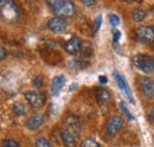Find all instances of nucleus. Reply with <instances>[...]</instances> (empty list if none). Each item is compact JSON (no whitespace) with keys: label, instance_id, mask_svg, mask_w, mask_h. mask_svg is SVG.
<instances>
[{"label":"nucleus","instance_id":"4be33fe9","mask_svg":"<svg viewBox=\"0 0 154 147\" xmlns=\"http://www.w3.org/2000/svg\"><path fill=\"white\" fill-rule=\"evenodd\" d=\"M2 146H4V147H20V145L17 142V141H16V140L7 139V140H4Z\"/></svg>","mask_w":154,"mask_h":147},{"label":"nucleus","instance_id":"dca6fc26","mask_svg":"<svg viewBox=\"0 0 154 147\" xmlns=\"http://www.w3.org/2000/svg\"><path fill=\"white\" fill-rule=\"evenodd\" d=\"M12 110H13V113H14L16 115L21 116V115H24V114L27 111V108H26L25 105H23V103H20V102H17V103H14V105L12 106Z\"/></svg>","mask_w":154,"mask_h":147},{"label":"nucleus","instance_id":"a878e982","mask_svg":"<svg viewBox=\"0 0 154 147\" xmlns=\"http://www.w3.org/2000/svg\"><path fill=\"white\" fill-rule=\"evenodd\" d=\"M120 37H121V32L120 31H114V40L115 42H117L120 39Z\"/></svg>","mask_w":154,"mask_h":147},{"label":"nucleus","instance_id":"6e6552de","mask_svg":"<svg viewBox=\"0 0 154 147\" xmlns=\"http://www.w3.org/2000/svg\"><path fill=\"white\" fill-rule=\"evenodd\" d=\"M68 27V23L66 20L60 17H55V18H51L48 21V29L55 33H62L66 30Z\"/></svg>","mask_w":154,"mask_h":147},{"label":"nucleus","instance_id":"9d476101","mask_svg":"<svg viewBox=\"0 0 154 147\" xmlns=\"http://www.w3.org/2000/svg\"><path fill=\"white\" fill-rule=\"evenodd\" d=\"M62 141L65 147H76L77 146V138L71 129H65L62 132Z\"/></svg>","mask_w":154,"mask_h":147},{"label":"nucleus","instance_id":"0eeeda50","mask_svg":"<svg viewBox=\"0 0 154 147\" xmlns=\"http://www.w3.org/2000/svg\"><path fill=\"white\" fill-rule=\"evenodd\" d=\"M25 99L33 108H42L45 103V96L42 92H35V90L25 92Z\"/></svg>","mask_w":154,"mask_h":147},{"label":"nucleus","instance_id":"412c9836","mask_svg":"<svg viewBox=\"0 0 154 147\" xmlns=\"http://www.w3.org/2000/svg\"><path fill=\"white\" fill-rule=\"evenodd\" d=\"M32 83H33V86H35L36 88H42V87L44 86V80H43L42 76H36V77L32 80Z\"/></svg>","mask_w":154,"mask_h":147},{"label":"nucleus","instance_id":"f03ea898","mask_svg":"<svg viewBox=\"0 0 154 147\" xmlns=\"http://www.w3.org/2000/svg\"><path fill=\"white\" fill-rule=\"evenodd\" d=\"M49 6L56 13L58 17L64 18V17H71L76 12V6L74 2L68 1V0H50L48 1Z\"/></svg>","mask_w":154,"mask_h":147},{"label":"nucleus","instance_id":"7ed1b4c3","mask_svg":"<svg viewBox=\"0 0 154 147\" xmlns=\"http://www.w3.org/2000/svg\"><path fill=\"white\" fill-rule=\"evenodd\" d=\"M133 64L136 69L145 74L154 73V57L147 54H137L133 58Z\"/></svg>","mask_w":154,"mask_h":147},{"label":"nucleus","instance_id":"b1692460","mask_svg":"<svg viewBox=\"0 0 154 147\" xmlns=\"http://www.w3.org/2000/svg\"><path fill=\"white\" fill-rule=\"evenodd\" d=\"M101 24H102V16H98L95 20V26H94V33H96L97 30L100 29V26H101Z\"/></svg>","mask_w":154,"mask_h":147},{"label":"nucleus","instance_id":"5701e85b","mask_svg":"<svg viewBox=\"0 0 154 147\" xmlns=\"http://www.w3.org/2000/svg\"><path fill=\"white\" fill-rule=\"evenodd\" d=\"M109 21H110V24L113 26H117L120 24V17L116 16V14H110L109 16Z\"/></svg>","mask_w":154,"mask_h":147},{"label":"nucleus","instance_id":"a211bd4d","mask_svg":"<svg viewBox=\"0 0 154 147\" xmlns=\"http://www.w3.org/2000/svg\"><path fill=\"white\" fill-rule=\"evenodd\" d=\"M36 147H51L50 142L45 138H37L36 139Z\"/></svg>","mask_w":154,"mask_h":147},{"label":"nucleus","instance_id":"2eb2a0df","mask_svg":"<svg viewBox=\"0 0 154 147\" xmlns=\"http://www.w3.org/2000/svg\"><path fill=\"white\" fill-rule=\"evenodd\" d=\"M146 11L143 8H135L133 11V14H132V18L134 21H142L143 19L146 18Z\"/></svg>","mask_w":154,"mask_h":147},{"label":"nucleus","instance_id":"cd10ccee","mask_svg":"<svg viewBox=\"0 0 154 147\" xmlns=\"http://www.w3.org/2000/svg\"><path fill=\"white\" fill-rule=\"evenodd\" d=\"M83 4H84V5H87V6H93V5H95V4H96V1H87V0H84V1H83Z\"/></svg>","mask_w":154,"mask_h":147},{"label":"nucleus","instance_id":"f257e3e1","mask_svg":"<svg viewBox=\"0 0 154 147\" xmlns=\"http://www.w3.org/2000/svg\"><path fill=\"white\" fill-rule=\"evenodd\" d=\"M0 17L6 24H14L19 19V8L11 0H2L0 2Z\"/></svg>","mask_w":154,"mask_h":147},{"label":"nucleus","instance_id":"f3484780","mask_svg":"<svg viewBox=\"0 0 154 147\" xmlns=\"http://www.w3.org/2000/svg\"><path fill=\"white\" fill-rule=\"evenodd\" d=\"M120 108H121V110L126 114V116L129 119V120H134V116H133V114L131 113V110L127 108V106H126V103L123 102V101H121L120 102Z\"/></svg>","mask_w":154,"mask_h":147},{"label":"nucleus","instance_id":"1a4fd4ad","mask_svg":"<svg viewBox=\"0 0 154 147\" xmlns=\"http://www.w3.org/2000/svg\"><path fill=\"white\" fill-rule=\"evenodd\" d=\"M64 49L65 51L69 54V55H76L77 52L82 49V42L81 39L77 36L71 37L64 45Z\"/></svg>","mask_w":154,"mask_h":147},{"label":"nucleus","instance_id":"393cba45","mask_svg":"<svg viewBox=\"0 0 154 147\" xmlns=\"http://www.w3.org/2000/svg\"><path fill=\"white\" fill-rule=\"evenodd\" d=\"M0 51H1V55H0V58H1V61L2 59H5V57H6V50H5V48L1 45V48H0Z\"/></svg>","mask_w":154,"mask_h":147},{"label":"nucleus","instance_id":"423d86ee","mask_svg":"<svg viewBox=\"0 0 154 147\" xmlns=\"http://www.w3.org/2000/svg\"><path fill=\"white\" fill-rule=\"evenodd\" d=\"M122 127H123V119L121 116H113L108 120L106 125V130L109 136H114L121 130Z\"/></svg>","mask_w":154,"mask_h":147},{"label":"nucleus","instance_id":"20e7f679","mask_svg":"<svg viewBox=\"0 0 154 147\" xmlns=\"http://www.w3.org/2000/svg\"><path fill=\"white\" fill-rule=\"evenodd\" d=\"M136 39L145 44L154 43V29L151 26H139L135 29Z\"/></svg>","mask_w":154,"mask_h":147},{"label":"nucleus","instance_id":"6ab92c4d","mask_svg":"<svg viewBox=\"0 0 154 147\" xmlns=\"http://www.w3.org/2000/svg\"><path fill=\"white\" fill-rule=\"evenodd\" d=\"M82 54H83V56H90V54H91V45L89 44V43H82Z\"/></svg>","mask_w":154,"mask_h":147},{"label":"nucleus","instance_id":"c85d7f7f","mask_svg":"<svg viewBox=\"0 0 154 147\" xmlns=\"http://www.w3.org/2000/svg\"><path fill=\"white\" fill-rule=\"evenodd\" d=\"M149 115H151V119H152V120L154 121V107L152 108V109H151V113H149Z\"/></svg>","mask_w":154,"mask_h":147},{"label":"nucleus","instance_id":"4468645a","mask_svg":"<svg viewBox=\"0 0 154 147\" xmlns=\"http://www.w3.org/2000/svg\"><path fill=\"white\" fill-rule=\"evenodd\" d=\"M142 92L147 97H154V80H147L142 84Z\"/></svg>","mask_w":154,"mask_h":147},{"label":"nucleus","instance_id":"39448f33","mask_svg":"<svg viewBox=\"0 0 154 147\" xmlns=\"http://www.w3.org/2000/svg\"><path fill=\"white\" fill-rule=\"evenodd\" d=\"M114 78H115L117 87L123 92V94L126 95V97H127L132 103H135L134 97H133V92L131 90V88H129V86H128L126 78H125L120 73H117V71H114Z\"/></svg>","mask_w":154,"mask_h":147},{"label":"nucleus","instance_id":"bb28decb","mask_svg":"<svg viewBox=\"0 0 154 147\" xmlns=\"http://www.w3.org/2000/svg\"><path fill=\"white\" fill-rule=\"evenodd\" d=\"M98 81H100V82H101L102 84H106V83H107V77L102 75V76H100V78H98Z\"/></svg>","mask_w":154,"mask_h":147},{"label":"nucleus","instance_id":"9b49d317","mask_svg":"<svg viewBox=\"0 0 154 147\" xmlns=\"http://www.w3.org/2000/svg\"><path fill=\"white\" fill-rule=\"evenodd\" d=\"M43 124H44V116L42 114H33V115H31L26 120V122H25L26 127L29 129H31V130L38 129L39 127H42Z\"/></svg>","mask_w":154,"mask_h":147},{"label":"nucleus","instance_id":"ddd939ff","mask_svg":"<svg viewBox=\"0 0 154 147\" xmlns=\"http://www.w3.org/2000/svg\"><path fill=\"white\" fill-rule=\"evenodd\" d=\"M95 94H96V97L97 100H98V102H101V103L108 102L110 100V97H112L110 92L107 90L106 88H97L96 90H95Z\"/></svg>","mask_w":154,"mask_h":147},{"label":"nucleus","instance_id":"f8f14e48","mask_svg":"<svg viewBox=\"0 0 154 147\" xmlns=\"http://www.w3.org/2000/svg\"><path fill=\"white\" fill-rule=\"evenodd\" d=\"M65 84V77L63 75H59V76H56L54 80H52V83H51V92H52V95H58L60 90L63 89Z\"/></svg>","mask_w":154,"mask_h":147},{"label":"nucleus","instance_id":"aec40b11","mask_svg":"<svg viewBox=\"0 0 154 147\" xmlns=\"http://www.w3.org/2000/svg\"><path fill=\"white\" fill-rule=\"evenodd\" d=\"M81 147H101L98 145V142H96L94 139H87L82 142Z\"/></svg>","mask_w":154,"mask_h":147}]
</instances>
